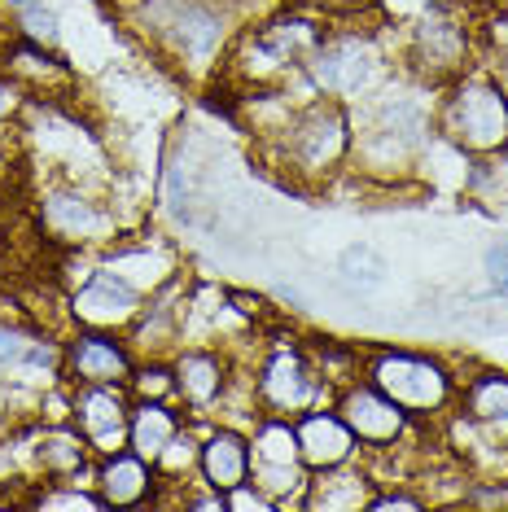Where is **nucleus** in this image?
Returning a JSON list of instances; mask_svg holds the SVG:
<instances>
[{"label": "nucleus", "mask_w": 508, "mask_h": 512, "mask_svg": "<svg viewBox=\"0 0 508 512\" xmlns=\"http://www.w3.org/2000/svg\"><path fill=\"white\" fill-rule=\"evenodd\" d=\"M434 141L438 136H434L430 106L408 97H390V88H381L377 97H368L364 119L355 123L346 176H364L373 184L395 189V184L417 176V167H425Z\"/></svg>", "instance_id": "obj_2"}, {"label": "nucleus", "mask_w": 508, "mask_h": 512, "mask_svg": "<svg viewBox=\"0 0 508 512\" xmlns=\"http://www.w3.org/2000/svg\"><path fill=\"white\" fill-rule=\"evenodd\" d=\"M136 368V351L127 333L114 329H71L62 342L66 386H127Z\"/></svg>", "instance_id": "obj_13"}, {"label": "nucleus", "mask_w": 508, "mask_h": 512, "mask_svg": "<svg viewBox=\"0 0 508 512\" xmlns=\"http://www.w3.org/2000/svg\"><path fill=\"white\" fill-rule=\"evenodd\" d=\"M40 232L62 250H110L119 241V211L88 180L53 176L40 197Z\"/></svg>", "instance_id": "obj_9"}, {"label": "nucleus", "mask_w": 508, "mask_h": 512, "mask_svg": "<svg viewBox=\"0 0 508 512\" xmlns=\"http://www.w3.org/2000/svg\"><path fill=\"white\" fill-rule=\"evenodd\" d=\"M14 14H18V27H14L18 40L40 44V49H57V44H62V18H57L53 5L36 0V5H22Z\"/></svg>", "instance_id": "obj_27"}, {"label": "nucleus", "mask_w": 508, "mask_h": 512, "mask_svg": "<svg viewBox=\"0 0 508 512\" xmlns=\"http://www.w3.org/2000/svg\"><path fill=\"white\" fill-rule=\"evenodd\" d=\"M31 469L40 477H88L92 482V464L97 451L88 447V438L75 429V421H49L31 434Z\"/></svg>", "instance_id": "obj_19"}, {"label": "nucleus", "mask_w": 508, "mask_h": 512, "mask_svg": "<svg viewBox=\"0 0 508 512\" xmlns=\"http://www.w3.org/2000/svg\"><path fill=\"white\" fill-rule=\"evenodd\" d=\"M452 412L469 416V421L495 429L508 438V368H473L460 372V390Z\"/></svg>", "instance_id": "obj_21"}, {"label": "nucleus", "mask_w": 508, "mask_h": 512, "mask_svg": "<svg viewBox=\"0 0 508 512\" xmlns=\"http://www.w3.org/2000/svg\"><path fill=\"white\" fill-rule=\"evenodd\" d=\"M92 491L106 499V508H149L167 499V482L154 460L136 456L132 447H119L92 464Z\"/></svg>", "instance_id": "obj_14"}, {"label": "nucleus", "mask_w": 508, "mask_h": 512, "mask_svg": "<svg viewBox=\"0 0 508 512\" xmlns=\"http://www.w3.org/2000/svg\"><path fill=\"white\" fill-rule=\"evenodd\" d=\"M224 508L228 512H281L276 508V499L263 491L254 477L250 482H241V486H233V491H224Z\"/></svg>", "instance_id": "obj_29"}, {"label": "nucleus", "mask_w": 508, "mask_h": 512, "mask_svg": "<svg viewBox=\"0 0 508 512\" xmlns=\"http://www.w3.org/2000/svg\"><path fill=\"white\" fill-rule=\"evenodd\" d=\"M202 442H198V482L211 491H233V486L250 482L254 451H250V429L233 421H198Z\"/></svg>", "instance_id": "obj_17"}, {"label": "nucleus", "mask_w": 508, "mask_h": 512, "mask_svg": "<svg viewBox=\"0 0 508 512\" xmlns=\"http://www.w3.org/2000/svg\"><path fill=\"white\" fill-rule=\"evenodd\" d=\"M412 482H377V491L368 495L364 512H421L430 508V495L425 491H408Z\"/></svg>", "instance_id": "obj_28"}, {"label": "nucleus", "mask_w": 508, "mask_h": 512, "mask_svg": "<svg viewBox=\"0 0 508 512\" xmlns=\"http://www.w3.org/2000/svg\"><path fill=\"white\" fill-rule=\"evenodd\" d=\"M9 88H14V79H5V75H0V92H9ZM0 110H5V101H0Z\"/></svg>", "instance_id": "obj_32"}, {"label": "nucleus", "mask_w": 508, "mask_h": 512, "mask_svg": "<svg viewBox=\"0 0 508 512\" xmlns=\"http://www.w3.org/2000/svg\"><path fill=\"white\" fill-rule=\"evenodd\" d=\"M189 421L176 399H132V416H127V447L145 460H158L167 451V442L180 434V425Z\"/></svg>", "instance_id": "obj_22"}, {"label": "nucleus", "mask_w": 508, "mask_h": 512, "mask_svg": "<svg viewBox=\"0 0 508 512\" xmlns=\"http://www.w3.org/2000/svg\"><path fill=\"white\" fill-rule=\"evenodd\" d=\"M355 145V106L338 97H303L285 132L259 145L268 162L294 189H329L346 176Z\"/></svg>", "instance_id": "obj_1"}, {"label": "nucleus", "mask_w": 508, "mask_h": 512, "mask_svg": "<svg viewBox=\"0 0 508 512\" xmlns=\"http://www.w3.org/2000/svg\"><path fill=\"white\" fill-rule=\"evenodd\" d=\"M320 36H325V27L316 18H298V14L263 18L254 27L237 31L219 75L237 79V92L241 88H290V79H303V66Z\"/></svg>", "instance_id": "obj_6"}, {"label": "nucleus", "mask_w": 508, "mask_h": 512, "mask_svg": "<svg viewBox=\"0 0 508 512\" xmlns=\"http://www.w3.org/2000/svg\"><path fill=\"white\" fill-rule=\"evenodd\" d=\"M434 136L460 158H482L508 149V84L487 66H469L460 79L438 88Z\"/></svg>", "instance_id": "obj_5"}, {"label": "nucleus", "mask_w": 508, "mask_h": 512, "mask_svg": "<svg viewBox=\"0 0 508 512\" xmlns=\"http://www.w3.org/2000/svg\"><path fill=\"white\" fill-rule=\"evenodd\" d=\"M482 272H487V281H491V294L508 298V241L487 246V254H482Z\"/></svg>", "instance_id": "obj_30"}, {"label": "nucleus", "mask_w": 508, "mask_h": 512, "mask_svg": "<svg viewBox=\"0 0 508 512\" xmlns=\"http://www.w3.org/2000/svg\"><path fill=\"white\" fill-rule=\"evenodd\" d=\"M5 79H14V88L27 92L31 101H57L75 92V71L57 57V49H40L18 36L5 49Z\"/></svg>", "instance_id": "obj_18"}, {"label": "nucleus", "mask_w": 508, "mask_h": 512, "mask_svg": "<svg viewBox=\"0 0 508 512\" xmlns=\"http://www.w3.org/2000/svg\"><path fill=\"white\" fill-rule=\"evenodd\" d=\"M127 416H132L127 386H71V421L97 456L127 447Z\"/></svg>", "instance_id": "obj_16"}, {"label": "nucleus", "mask_w": 508, "mask_h": 512, "mask_svg": "<svg viewBox=\"0 0 508 512\" xmlns=\"http://www.w3.org/2000/svg\"><path fill=\"white\" fill-rule=\"evenodd\" d=\"M395 31V62L399 75L417 88H443L460 79L469 66H478V18L465 9V0H447L425 14L399 22Z\"/></svg>", "instance_id": "obj_4"}, {"label": "nucleus", "mask_w": 508, "mask_h": 512, "mask_svg": "<svg viewBox=\"0 0 508 512\" xmlns=\"http://www.w3.org/2000/svg\"><path fill=\"white\" fill-rule=\"evenodd\" d=\"M250 394L263 416H298L316 403H329L333 390L320 377L316 359L307 355L303 337H281V342H263L250 364Z\"/></svg>", "instance_id": "obj_8"}, {"label": "nucleus", "mask_w": 508, "mask_h": 512, "mask_svg": "<svg viewBox=\"0 0 508 512\" xmlns=\"http://www.w3.org/2000/svg\"><path fill=\"white\" fill-rule=\"evenodd\" d=\"M465 197L482 206H508V149L465 158Z\"/></svg>", "instance_id": "obj_24"}, {"label": "nucleus", "mask_w": 508, "mask_h": 512, "mask_svg": "<svg viewBox=\"0 0 508 512\" xmlns=\"http://www.w3.org/2000/svg\"><path fill=\"white\" fill-rule=\"evenodd\" d=\"M395 75V31L381 14L368 18V27H360V22L325 27V36L316 40V49L303 66V84L316 97H338L346 106L377 97L381 88H390Z\"/></svg>", "instance_id": "obj_3"}, {"label": "nucleus", "mask_w": 508, "mask_h": 512, "mask_svg": "<svg viewBox=\"0 0 508 512\" xmlns=\"http://www.w3.org/2000/svg\"><path fill=\"white\" fill-rule=\"evenodd\" d=\"M377 491L373 460H351L342 469H325L307 477L303 491V512H364L368 495Z\"/></svg>", "instance_id": "obj_20"}, {"label": "nucleus", "mask_w": 508, "mask_h": 512, "mask_svg": "<svg viewBox=\"0 0 508 512\" xmlns=\"http://www.w3.org/2000/svg\"><path fill=\"white\" fill-rule=\"evenodd\" d=\"M294 438H298V460L307 473L342 469L351 460H364V442L351 434V425L338 416L333 403H316L294 416Z\"/></svg>", "instance_id": "obj_15"}, {"label": "nucleus", "mask_w": 508, "mask_h": 512, "mask_svg": "<svg viewBox=\"0 0 508 512\" xmlns=\"http://www.w3.org/2000/svg\"><path fill=\"white\" fill-rule=\"evenodd\" d=\"M132 399H176V368L171 359H136L132 377H127Z\"/></svg>", "instance_id": "obj_26"}, {"label": "nucleus", "mask_w": 508, "mask_h": 512, "mask_svg": "<svg viewBox=\"0 0 508 512\" xmlns=\"http://www.w3.org/2000/svg\"><path fill=\"white\" fill-rule=\"evenodd\" d=\"M364 377L421 425L443 421L456 407V390H460V372L443 355L412 351V346H368Z\"/></svg>", "instance_id": "obj_7"}, {"label": "nucleus", "mask_w": 508, "mask_h": 512, "mask_svg": "<svg viewBox=\"0 0 508 512\" xmlns=\"http://www.w3.org/2000/svg\"><path fill=\"white\" fill-rule=\"evenodd\" d=\"M145 307V289L136 281H127L119 267H110L101 259L92 272L66 294V316L75 329H114L127 333L136 320V311Z\"/></svg>", "instance_id": "obj_12"}, {"label": "nucleus", "mask_w": 508, "mask_h": 512, "mask_svg": "<svg viewBox=\"0 0 508 512\" xmlns=\"http://www.w3.org/2000/svg\"><path fill=\"white\" fill-rule=\"evenodd\" d=\"M338 272L351 289H377L390 276V259L377 246H368V241H355V246H346L338 254Z\"/></svg>", "instance_id": "obj_25"}, {"label": "nucleus", "mask_w": 508, "mask_h": 512, "mask_svg": "<svg viewBox=\"0 0 508 512\" xmlns=\"http://www.w3.org/2000/svg\"><path fill=\"white\" fill-rule=\"evenodd\" d=\"M434 5H447V0H377V14L386 18L390 27H399V22L417 18V14H425V9H434Z\"/></svg>", "instance_id": "obj_31"}, {"label": "nucleus", "mask_w": 508, "mask_h": 512, "mask_svg": "<svg viewBox=\"0 0 508 512\" xmlns=\"http://www.w3.org/2000/svg\"><path fill=\"white\" fill-rule=\"evenodd\" d=\"M9 5H14V9H22V5H36V0H9Z\"/></svg>", "instance_id": "obj_33"}, {"label": "nucleus", "mask_w": 508, "mask_h": 512, "mask_svg": "<svg viewBox=\"0 0 508 512\" xmlns=\"http://www.w3.org/2000/svg\"><path fill=\"white\" fill-rule=\"evenodd\" d=\"M171 368H176V403L189 421H215L241 377L237 355L224 342H184L171 355Z\"/></svg>", "instance_id": "obj_10"}, {"label": "nucleus", "mask_w": 508, "mask_h": 512, "mask_svg": "<svg viewBox=\"0 0 508 512\" xmlns=\"http://www.w3.org/2000/svg\"><path fill=\"white\" fill-rule=\"evenodd\" d=\"M27 508H44V512H101L106 499L92 491V482H79V477H40V486L22 499Z\"/></svg>", "instance_id": "obj_23"}, {"label": "nucleus", "mask_w": 508, "mask_h": 512, "mask_svg": "<svg viewBox=\"0 0 508 512\" xmlns=\"http://www.w3.org/2000/svg\"><path fill=\"white\" fill-rule=\"evenodd\" d=\"M333 407H338V416L346 425H351V434L364 442V456H386V451H403V442L421 434V421H412L403 407L390 399V394H381L368 377H355L346 381L342 390H333Z\"/></svg>", "instance_id": "obj_11"}]
</instances>
